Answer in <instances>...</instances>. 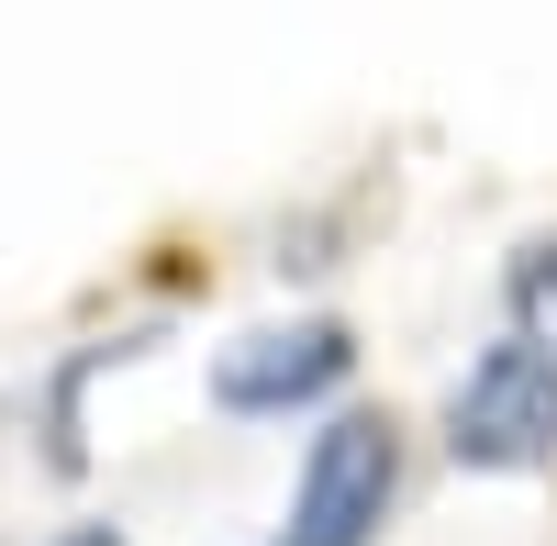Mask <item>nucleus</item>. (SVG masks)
<instances>
[{"label": "nucleus", "instance_id": "1", "mask_svg": "<svg viewBox=\"0 0 557 546\" xmlns=\"http://www.w3.org/2000/svg\"><path fill=\"white\" fill-rule=\"evenodd\" d=\"M446 458L457 469H546L557 458V357L524 346V335H502L469 357V380H457L446 401Z\"/></svg>", "mask_w": 557, "mask_h": 546}, {"label": "nucleus", "instance_id": "2", "mask_svg": "<svg viewBox=\"0 0 557 546\" xmlns=\"http://www.w3.org/2000/svg\"><path fill=\"white\" fill-rule=\"evenodd\" d=\"M401 491V435L391 413H335L312 435L301 458V491H290V524H278V546H368Z\"/></svg>", "mask_w": 557, "mask_h": 546}, {"label": "nucleus", "instance_id": "3", "mask_svg": "<svg viewBox=\"0 0 557 546\" xmlns=\"http://www.w3.org/2000/svg\"><path fill=\"white\" fill-rule=\"evenodd\" d=\"M346 357H357L346 324H268L212 357V401L223 413H290V401H323L346 380Z\"/></svg>", "mask_w": 557, "mask_h": 546}, {"label": "nucleus", "instance_id": "4", "mask_svg": "<svg viewBox=\"0 0 557 546\" xmlns=\"http://www.w3.org/2000/svg\"><path fill=\"white\" fill-rule=\"evenodd\" d=\"M502 301H513V335L557 357V235H535V246L513 257V280H502Z\"/></svg>", "mask_w": 557, "mask_h": 546}, {"label": "nucleus", "instance_id": "5", "mask_svg": "<svg viewBox=\"0 0 557 546\" xmlns=\"http://www.w3.org/2000/svg\"><path fill=\"white\" fill-rule=\"evenodd\" d=\"M57 546H123V535H112V524H67Z\"/></svg>", "mask_w": 557, "mask_h": 546}]
</instances>
